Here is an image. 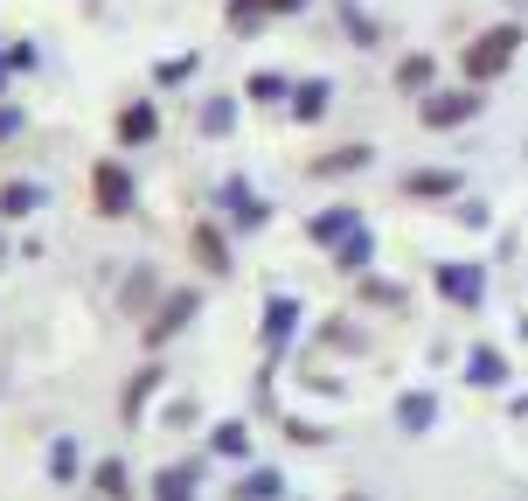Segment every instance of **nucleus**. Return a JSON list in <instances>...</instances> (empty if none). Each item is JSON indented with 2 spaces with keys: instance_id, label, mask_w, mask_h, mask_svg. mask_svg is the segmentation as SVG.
<instances>
[{
  "instance_id": "obj_1",
  "label": "nucleus",
  "mask_w": 528,
  "mask_h": 501,
  "mask_svg": "<svg viewBox=\"0 0 528 501\" xmlns=\"http://www.w3.org/2000/svg\"><path fill=\"white\" fill-rule=\"evenodd\" d=\"M515 49H522V28L508 21V28H487L473 49H466V84H494L508 63H515Z\"/></svg>"
},
{
  "instance_id": "obj_2",
  "label": "nucleus",
  "mask_w": 528,
  "mask_h": 501,
  "mask_svg": "<svg viewBox=\"0 0 528 501\" xmlns=\"http://www.w3.org/2000/svg\"><path fill=\"white\" fill-rule=\"evenodd\" d=\"M98 209H105V216H126L132 209V181H126V167H98Z\"/></svg>"
},
{
  "instance_id": "obj_3",
  "label": "nucleus",
  "mask_w": 528,
  "mask_h": 501,
  "mask_svg": "<svg viewBox=\"0 0 528 501\" xmlns=\"http://www.w3.org/2000/svg\"><path fill=\"white\" fill-rule=\"evenodd\" d=\"M473 105H480L473 91H445V98L424 105V119H431V126H459V119H473Z\"/></svg>"
},
{
  "instance_id": "obj_4",
  "label": "nucleus",
  "mask_w": 528,
  "mask_h": 501,
  "mask_svg": "<svg viewBox=\"0 0 528 501\" xmlns=\"http://www.w3.org/2000/svg\"><path fill=\"white\" fill-rule=\"evenodd\" d=\"M160 133V119H153V105H126L119 112V140H132V147H146Z\"/></svg>"
},
{
  "instance_id": "obj_5",
  "label": "nucleus",
  "mask_w": 528,
  "mask_h": 501,
  "mask_svg": "<svg viewBox=\"0 0 528 501\" xmlns=\"http://www.w3.org/2000/svg\"><path fill=\"white\" fill-rule=\"evenodd\" d=\"M438 286H445L452 300H480V272H466V265H445V272H438Z\"/></svg>"
},
{
  "instance_id": "obj_6",
  "label": "nucleus",
  "mask_w": 528,
  "mask_h": 501,
  "mask_svg": "<svg viewBox=\"0 0 528 501\" xmlns=\"http://www.w3.org/2000/svg\"><path fill=\"white\" fill-rule=\"evenodd\" d=\"M188 314H195V300H188V293H174V300H167V314H160V321H153V328H146V334H153V341H167V334L181 328Z\"/></svg>"
},
{
  "instance_id": "obj_7",
  "label": "nucleus",
  "mask_w": 528,
  "mask_h": 501,
  "mask_svg": "<svg viewBox=\"0 0 528 501\" xmlns=\"http://www.w3.org/2000/svg\"><path fill=\"white\" fill-rule=\"evenodd\" d=\"M195 251H202V265H209V272H230V251H223V237H216V230H195Z\"/></svg>"
},
{
  "instance_id": "obj_8",
  "label": "nucleus",
  "mask_w": 528,
  "mask_h": 501,
  "mask_svg": "<svg viewBox=\"0 0 528 501\" xmlns=\"http://www.w3.org/2000/svg\"><path fill=\"white\" fill-rule=\"evenodd\" d=\"M396 84H403V91H424V84H431V56H403Z\"/></svg>"
},
{
  "instance_id": "obj_9",
  "label": "nucleus",
  "mask_w": 528,
  "mask_h": 501,
  "mask_svg": "<svg viewBox=\"0 0 528 501\" xmlns=\"http://www.w3.org/2000/svg\"><path fill=\"white\" fill-rule=\"evenodd\" d=\"M403 188H410V195H445V188H459V174H445V167H438V174H410Z\"/></svg>"
},
{
  "instance_id": "obj_10",
  "label": "nucleus",
  "mask_w": 528,
  "mask_h": 501,
  "mask_svg": "<svg viewBox=\"0 0 528 501\" xmlns=\"http://www.w3.org/2000/svg\"><path fill=\"white\" fill-rule=\"evenodd\" d=\"M188 481H195V467H167L160 474V501H188Z\"/></svg>"
},
{
  "instance_id": "obj_11",
  "label": "nucleus",
  "mask_w": 528,
  "mask_h": 501,
  "mask_svg": "<svg viewBox=\"0 0 528 501\" xmlns=\"http://www.w3.org/2000/svg\"><path fill=\"white\" fill-rule=\"evenodd\" d=\"M35 202H42V195H35V188H28V181H14V188H7V195H0V209H7V216H28V209H35Z\"/></svg>"
},
{
  "instance_id": "obj_12",
  "label": "nucleus",
  "mask_w": 528,
  "mask_h": 501,
  "mask_svg": "<svg viewBox=\"0 0 528 501\" xmlns=\"http://www.w3.org/2000/svg\"><path fill=\"white\" fill-rule=\"evenodd\" d=\"M431 411H438L431 397H403V425H410V432H424V425H431Z\"/></svg>"
},
{
  "instance_id": "obj_13",
  "label": "nucleus",
  "mask_w": 528,
  "mask_h": 501,
  "mask_svg": "<svg viewBox=\"0 0 528 501\" xmlns=\"http://www.w3.org/2000/svg\"><path fill=\"white\" fill-rule=\"evenodd\" d=\"M348 223H355V216H348V209H334V216H320V223H313V237H320V244H334Z\"/></svg>"
},
{
  "instance_id": "obj_14",
  "label": "nucleus",
  "mask_w": 528,
  "mask_h": 501,
  "mask_svg": "<svg viewBox=\"0 0 528 501\" xmlns=\"http://www.w3.org/2000/svg\"><path fill=\"white\" fill-rule=\"evenodd\" d=\"M362 161H369V147H348V154H327L320 174H341V167H362Z\"/></svg>"
},
{
  "instance_id": "obj_15",
  "label": "nucleus",
  "mask_w": 528,
  "mask_h": 501,
  "mask_svg": "<svg viewBox=\"0 0 528 501\" xmlns=\"http://www.w3.org/2000/svg\"><path fill=\"white\" fill-rule=\"evenodd\" d=\"M473 376L480 383H501V355H473Z\"/></svg>"
},
{
  "instance_id": "obj_16",
  "label": "nucleus",
  "mask_w": 528,
  "mask_h": 501,
  "mask_svg": "<svg viewBox=\"0 0 528 501\" xmlns=\"http://www.w3.org/2000/svg\"><path fill=\"white\" fill-rule=\"evenodd\" d=\"M244 7H278V14H285V7H299V0H244Z\"/></svg>"
}]
</instances>
